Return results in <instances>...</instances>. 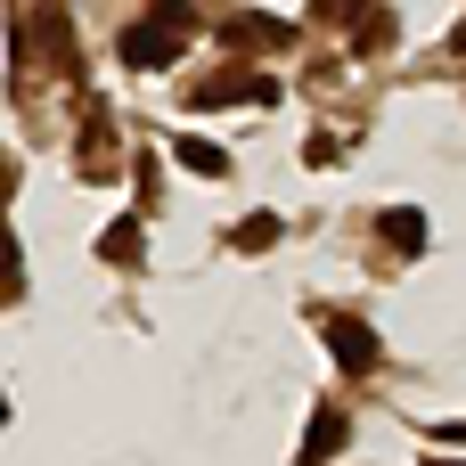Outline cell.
I'll list each match as a JSON object with an SVG mask.
<instances>
[{
	"label": "cell",
	"mask_w": 466,
	"mask_h": 466,
	"mask_svg": "<svg viewBox=\"0 0 466 466\" xmlns=\"http://www.w3.org/2000/svg\"><path fill=\"white\" fill-rule=\"evenodd\" d=\"M270 98H279V82H270V74H254V66L205 74V82L188 90V106H205V115H221V106H270Z\"/></svg>",
	"instance_id": "1"
},
{
	"label": "cell",
	"mask_w": 466,
	"mask_h": 466,
	"mask_svg": "<svg viewBox=\"0 0 466 466\" xmlns=\"http://www.w3.org/2000/svg\"><path fill=\"white\" fill-rule=\"evenodd\" d=\"M115 49H123V66H131V74H156V66H172V57H180V25H164V16H131Z\"/></svg>",
	"instance_id": "2"
},
{
	"label": "cell",
	"mask_w": 466,
	"mask_h": 466,
	"mask_svg": "<svg viewBox=\"0 0 466 466\" xmlns=\"http://www.w3.org/2000/svg\"><path fill=\"white\" fill-rule=\"evenodd\" d=\"M319 336H328V352H336V369H352V377H369L385 352H377V328L369 319H352V311H319Z\"/></svg>",
	"instance_id": "3"
},
{
	"label": "cell",
	"mask_w": 466,
	"mask_h": 466,
	"mask_svg": "<svg viewBox=\"0 0 466 466\" xmlns=\"http://www.w3.org/2000/svg\"><path fill=\"white\" fill-rule=\"evenodd\" d=\"M221 41H229L238 57H254V49H295L303 33H295L287 16H262V8H238V16L221 25Z\"/></svg>",
	"instance_id": "4"
},
{
	"label": "cell",
	"mask_w": 466,
	"mask_h": 466,
	"mask_svg": "<svg viewBox=\"0 0 466 466\" xmlns=\"http://www.w3.org/2000/svg\"><path fill=\"white\" fill-rule=\"evenodd\" d=\"M344 442H352V418H344L336 401H319V410H311V434H303V466H328Z\"/></svg>",
	"instance_id": "5"
},
{
	"label": "cell",
	"mask_w": 466,
	"mask_h": 466,
	"mask_svg": "<svg viewBox=\"0 0 466 466\" xmlns=\"http://www.w3.org/2000/svg\"><path fill=\"white\" fill-rule=\"evenodd\" d=\"M401 41V16L393 8H360V41H352V57H385Z\"/></svg>",
	"instance_id": "6"
},
{
	"label": "cell",
	"mask_w": 466,
	"mask_h": 466,
	"mask_svg": "<svg viewBox=\"0 0 466 466\" xmlns=\"http://www.w3.org/2000/svg\"><path fill=\"white\" fill-rule=\"evenodd\" d=\"M33 33H41V41L74 66V16H66V0H41V8H33Z\"/></svg>",
	"instance_id": "7"
},
{
	"label": "cell",
	"mask_w": 466,
	"mask_h": 466,
	"mask_svg": "<svg viewBox=\"0 0 466 466\" xmlns=\"http://www.w3.org/2000/svg\"><path fill=\"white\" fill-rule=\"evenodd\" d=\"M385 246L418 254V246H426V213H418V205H393V213H385Z\"/></svg>",
	"instance_id": "8"
},
{
	"label": "cell",
	"mask_w": 466,
	"mask_h": 466,
	"mask_svg": "<svg viewBox=\"0 0 466 466\" xmlns=\"http://www.w3.org/2000/svg\"><path fill=\"white\" fill-rule=\"evenodd\" d=\"M172 156H180V164H188V172H197V180H221V172H229V156H221V147H213V139H180V147H172Z\"/></svg>",
	"instance_id": "9"
},
{
	"label": "cell",
	"mask_w": 466,
	"mask_h": 466,
	"mask_svg": "<svg viewBox=\"0 0 466 466\" xmlns=\"http://www.w3.org/2000/svg\"><path fill=\"white\" fill-rule=\"evenodd\" d=\"M229 246H238V254H270V246H279V221H270V213H246V221L229 229Z\"/></svg>",
	"instance_id": "10"
},
{
	"label": "cell",
	"mask_w": 466,
	"mask_h": 466,
	"mask_svg": "<svg viewBox=\"0 0 466 466\" xmlns=\"http://www.w3.org/2000/svg\"><path fill=\"white\" fill-rule=\"evenodd\" d=\"M98 262H139V221H115L98 238Z\"/></svg>",
	"instance_id": "11"
},
{
	"label": "cell",
	"mask_w": 466,
	"mask_h": 466,
	"mask_svg": "<svg viewBox=\"0 0 466 466\" xmlns=\"http://www.w3.org/2000/svg\"><path fill=\"white\" fill-rule=\"evenodd\" d=\"M156 16H164V25H188V16H197V0H156Z\"/></svg>",
	"instance_id": "12"
},
{
	"label": "cell",
	"mask_w": 466,
	"mask_h": 466,
	"mask_svg": "<svg viewBox=\"0 0 466 466\" xmlns=\"http://www.w3.org/2000/svg\"><path fill=\"white\" fill-rule=\"evenodd\" d=\"M451 57H466V25H459V33H451Z\"/></svg>",
	"instance_id": "13"
}]
</instances>
